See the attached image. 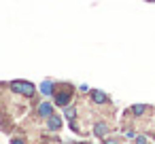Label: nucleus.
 I'll list each match as a JSON object with an SVG mask.
<instances>
[{
	"label": "nucleus",
	"mask_w": 155,
	"mask_h": 144,
	"mask_svg": "<svg viewBox=\"0 0 155 144\" xmlns=\"http://www.w3.org/2000/svg\"><path fill=\"white\" fill-rule=\"evenodd\" d=\"M94 100H96V102H106V95L100 93V91H94Z\"/></svg>",
	"instance_id": "f257e3e1"
},
{
	"label": "nucleus",
	"mask_w": 155,
	"mask_h": 144,
	"mask_svg": "<svg viewBox=\"0 0 155 144\" xmlns=\"http://www.w3.org/2000/svg\"><path fill=\"white\" fill-rule=\"evenodd\" d=\"M151 2H155V0H151Z\"/></svg>",
	"instance_id": "f03ea898"
}]
</instances>
